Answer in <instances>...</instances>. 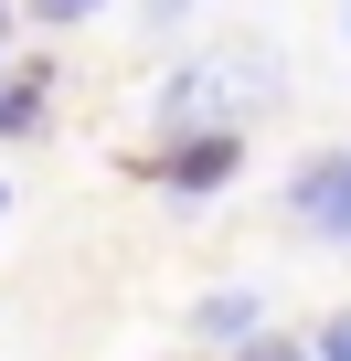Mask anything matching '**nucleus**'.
Listing matches in <instances>:
<instances>
[{
    "label": "nucleus",
    "instance_id": "4",
    "mask_svg": "<svg viewBox=\"0 0 351 361\" xmlns=\"http://www.w3.org/2000/svg\"><path fill=\"white\" fill-rule=\"evenodd\" d=\"M256 319H266V298L256 287H224V298L192 308V340H256Z\"/></svg>",
    "mask_w": 351,
    "mask_h": 361
},
{
    "label": "nucleus",
    "instance_id": "3",
    "mask_svg": "<svg viewBox=\"0 0 351 361\" xmlns=\"http://www.w3.org/2000/svg\"><path fill=\"white\" fill-rule=\"evenodd\" d=\"M234 170V138H192L182 159H160V180H170V192H182V202H213V180Z\"/></svg>",
    "mask_w": 351,
    "mask_h": 361
},
{
    "label": "nucleus",
    "instance_id": "5",
    "mask_svg": "<svg viewBox=\"0 0 351 361\" xmlns=\"http://www.w3.org/2000/svg\"><path fill=\"white\" fill-rule=\"evenodd\" d=\"M32 117H43V85H32V75H22V85H0V138L32 128Z\"/></svg>",
    "mask_w": 351,
    "mask_h": 361
},
{
    "label": "nucleus",
    "instance_id": "6",
    "mask_svg": "<svg viewBox=\"0 0 351 361\" xmlns=\"http://www.w3.org/2000/svg\"><path fill=\"white\" fill-rule=\"evenodd\" d=\"M309 361H351V308H340V319H330V329L309 340Z\"/></svg>",
    "mask_w": 351,
    "mask_h": 361
},
{
    "label": "nucleus",
    "instance_id": "7",
    "mask_svg": "<svg viewBox=\"0 0 351 361\" xmlns=\"http://www.w3.org/2000/svg\"><path fill=\"white\" fill-rule=\"evenodd\" d=\"M107 0H32V22H96Z\"/></svg>",
    "mask_w": 351,
    "mask_h": 361
},
{
    "label": "nucleus",
    "instance_id": "8",
    "mask_svg": "<svg viewBox=\"0 0 351 361\" xmlns=\"http://www.w3.org/2000/svg\"><path fill=\"white\" fill-rule=\"evenodd\" d=\"M234 361H309V350H298V340H245Z\"/></svg>",
    "mask_w": 351,
    "mask_h": 361
},
{
    "label": "nucleus",
    "instance_id": "10",
    "mask_svg": "<svg viewBox=\"0 0 351 361\" xmlns=\"http://www.w3.org/2000/svg\"><path fill=\"white\" fill-rule=\"evenodd\" d=\"M340 32H351V22H340Z\"/></svg>",
    "mask_w": 351,
    "mask_h": 361
},
{
    "label": "nucleus",
    "instance_id": "2",
    "mask_svg": "<svg viewBox=\"0 0 351 361\" xmlns=\"http://www.w3.org/2000/svg\"><path fill=\"white\" fill-rule=\"evenodd\" d=\"M287 213H298L309 234H340V245H351V149H330V159H309V170L287 180Z\"/></svg>",
    "mask_w": 351,
    "mask_h": 361
},
{
    "label": "nucleus",
    "instance_id": "1",
    "mask_svg": "<svg viewBox=\"0 0 351 361\" xmlns=\"http://www.w3.org/2000/svg\"><path fill=\"white\" fill-rule=\"evenodd\" d=\"M277 85H287V64L266 43H213V54H192L182 75L160 85V117L192 128V138H234L256 106H277Z\"/></svg>",
    "mask_w": 351,
    "mask_h": 361
},
{
    "label": "nucleus",
    "instance_id": "9",
    "mask_svg": "<svg viewBox=\"0 0 351 361\" xmlns=\"http://www.w3.org/2000/svg\"><path fill=\"white\" fill-rule=\"evenodd\" d=\"M0 22H11V11H0Z\"/></svg>",
    "mask_w": 351,
    "mask_h": 361
}]
</instances>
